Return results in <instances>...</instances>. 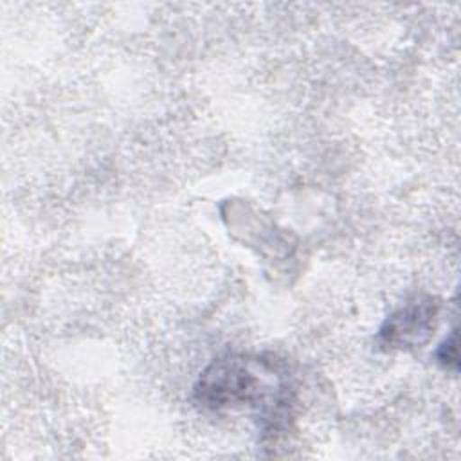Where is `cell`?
I'll use <instances>...</instances> for the list:
<instances>
[{
    "mask_svg": "<svg viewBox=\"0 0 461 461\" xmlns=\"http://www.w3.org/2000/svg\"><path fill=\"white\" fill-rule=\"evenodd\" d=\"M194 400L212 411L252 407L263 418H281L292 403V387L288 371L277 358L229 353L200 373Z\"/></svg>",
    "mask_w": 461,
    "mask_h": 461,
    "instance_id": "cell-1",
    "label": "cell"
},
{
    "mask_svg": "<svg viewBox=\"0 0 461 461\" xmlns=\"http://www.w3.org/2000/svg\"><path fill=\"white\" fill-rule=\"evenodd\" d=\"M438 357H439V360H441L443 364H448V362H452L454 366L457 364V362H456V360H457V355H456V331H452L450 340H445V342L441 344V348H439V351H438Z\"/></svg>",
    "mask_w": 461,
    "mask_h": 461,
    "instance_id": "cell-3",
    "label": "cell"
},
{
    "mask_svg": "<svg viewBox=\"0 0 461 461\" xmlns=\"http://www.w3.org/2000/svg\"><path fill=\"white\" fill-rule=\"evenodd\" d=\"M439 304L432 297H418L396 310L382 324L378 340L387 348L421 346L436 328Z\"/></svg>",
    "mask_w": 461,
    "mask_h": 461,
    "instance_id": "cell-2",
    "label": "cell"
}]
</instances>
